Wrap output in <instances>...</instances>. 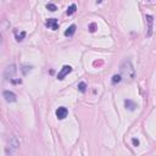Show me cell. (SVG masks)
Instances as JSON below:
<instances>
[{
    "label": "cell",
    "mask_w": 156,
    "mask_h": 156,
    "mask_svg": "<svg viewBox=\"0 0 156 156\" xmlns=\"http://www.w3.org/2000/svg\"><path fill=\"white\" fill-rule=\"evenodd\" d=\"M96 28H98V27H96V23H94V22L89 25V31L91 32V33H94V32L96 31Z\"/></svg>",
    "instance_id": "17"
},
{
    "label": "cell",
    "mask_w": 156,
    "mask_h": 156,
    "mask_svg": "<svg viewBox=\"0 0 156 156\" xmlns=\"http://www.w3.org/2000/svg\"><path fill=\"white\" fill-rule=\"evenodd\" d=\"M76 28H77L76 25H71V26L65 31V35H66V37H72L73 34L76 33Z\"/></svg>",
    "instance_id": "10"
},
{
    "label": "cell",
    "mask_w": 156,
    "mask_h": 156,
    "mask_svg": "<svg viewBox=\"0 0 156 156\" xmlns=\"http://www.w3.org/2000/svg\"><path fill=\"white\" fill-rule=\"evenodd\" d=\"M3 96H4V99H5L6 103H15L16 100H17L16 94L12 93V91H10V90H5V91H4Z\"/></svg>",
    "instance_id": "5"
},
{
    "label": "cell",
    "mask_w": 156,
    "mask_h": 156,
    "mask_svg": "<svg viewBox=\"0 0 156 156\" xmlns=\"http://www.w3.org/2000/svg\"><path fill=\"white\" fill-rule=\"evenodd\" d=\"M32 70V66H23L22 67V73H23V75H27V73H28V71H31Z\"/></svg>",
    "instance_id": "16"
},
{
    "label": "cell",
    "mask_w": 156,
    "mask_h": 156,
    "mask_svg": "<svg viewBox=\"0 0 156 156\" xmlns=\"http://www.w3.org/2000/svg\"><path fill=\"white\" fill-rule=\"evenodd\" d=\"M122 81V77H121V75H115L113 77H112V79H111V82H112V84H116V83H120V82Z\"/></svg>",
    "instance_id": "13"
},
{
    "label": "cell",
    "mask_w": 156,
    "mask_h": 156,
    "mask_svg": "<svg viewBox=\"0 0 156 156\" xmlns=\"http://www.w3.org/2000/svg\"><path fill=\"white\" fill-rule=\"evenodd\" d=\"M72 72V67L71 66H68V65H65L62 68H61V71L59 72V75H57V79L59 81H62V79H65V77L68 75V73H71Z\"/></svg>",
    "instance_id": "4"
},
{
    "label": "cell",
    "mask_w": 156,
    "mask_h": 156,
    "mask_svg": "<svg viewBox=\"0 0 156 156\" xmlns=\"http://www.w3.org/2000/svg\"><path fill=\"white\" fill-rule=\"evenodd\" d=\"M125 106H126V109L129 110V111H134L137 107V104L134 101H132V100H125Z\"/></svg>",
    "instance_id": "9"
},
{
    "label": "cell",
    "mask_w": 156,
    "mask_h": 156,
    "mask_svg": "<svg viewBox=\"0 0 156 156\" xmlns=\"http://www.w3.org/2000/svg\"><path fill=\"white\" fill-rule=\"evenodd\" d=\"M47 9H48V10L49 11H56L57 10V7H56V5H54V4H48V5H47Z\"/></svg>",
    "instance_id": "15"
},
{
    "label": "cell",
    "mask_w": 156,
    "mask_h": 156,
    "mask_svg": "<svg viewBox=\"0 0 156 156\" xmlns=\"http://www.w3.org/2000/svg\"><path fill=\"white\" fill-rule=\"evenodd\" d=\"M1 43H3V35L0 34V44H1Z\"/></svg>",
    "instance_id": "20"
},
{
    "label": "cell",
    "mask_w": 156,
    "mask_h": 156,
    "mask_svg": "<svg viewBox=\"0 0 156 156\" xmlns=\"http://www.w3.org/2000/svg\"><path fill=\"white\" fill-rule=\"evenodd\" d=\"M87 88H88V87H87L85 82H81V83L78 84V90H79L81 93H85V91H87Z\"/></svg>",
    "instance_id": "12"
},
{
    "label": "cell",
    "mask_w": 156,
    "mask_h": 156,
    "mask_svg": "<svg viewBox=\"0 0 156 156\" xmlns=\"http://www.w3.org/2000/svg\"><path fill=\"white\" fill-rule=\"evenodd\" d=\"M120 71L122 79H126L127 82H132L135 78V70L131 60H127V59L123 60L120 66Z\"/></svg>",
    "instance_id": "1"
},
{
    "label": "cell",
    "mask_w": 156,
    "mask_h": 156,
    "mask_svg": "<svg viewBox=\"0 0 156 156\" xmlns=\"http://www.w3.org/2000/svg\"><path fill=\"white\" fill-rule=\"evenodd\" d=\"M132 144L134 145V146H139V140L137 139V138H133L132 139Z\"/></svg>",
    "instance_id": "18"
},
{
    "label": "cell",
    "mask_w": 156,
    "mask_h": 156,
    "mask_svg": "<svg viewBox=\"0 0 156 156\" xmlns=\"http://www.w3.org/2000/svg\"><path fill=\"white\" fill-rule=\"evenodd\" d=\"M25 37H26V32H21L18 35H16V40H17V42H22Z\"/></svg>",
    "instance_id": "14"
},
{
    "label": "cell",
    "mask_w": 156,
    "mask_h": 156,
    "mask_svg": "<svg viewBox=\"0 0 156 156\" xmlns=\"http://www.w3.org/2000/svg\"><path fill=\"white\" fill-rule=\"evenodd\" d=\"M77 11V6H76V4H72V5H70L67 7V10H66V15H68V16H71V15H73Z\"/></svg>",
    "instance_id": "11"
},
{
    "label": "cell",
    "mask_w": 156,
    "mask_h": 156,
    "mask_svg": "<svg viewBox=\"0 0 156 156\" xmlns=\"http://www.w3.org/2000/svg\"><path fill=\"white\" fill-rule=\"evenodd\" d=\"M11 82H12V83H21L22 81H21V79H12Z\"/></svg>",
    "instance_id": "19"
},
{
    "label": "cell",
    "mask_w": 156,
    "mask_h": 156,
    "mask_svg": "<svg viewBox=\"0 0 156 156\" xmlns=\"http://www.w3.org/2000/svg\"><path fill=\"white\" fill-rule=\"evenodd\" d=\"M18 148H20V140H18V138L16 135H12L10 138V140H9V146L6 149V153L7 154H13Z\"/></svg>",
    "instance_id": "3"
},
{
    "label": "cell",
    "mask_w": 156,
    "mask_h": 156,
    "mask_svg": "<svg viewBox=\"0 0 156 156\" xmlns=\"http://www.w3.org/2000/svg\"><path fill=\"white\" fill-rule=\"evenodd\" d=\"M56 117H57V120H65V118L67 117V115H68V110L65 107V106H61V107H59L56 110Z\"/></svg>",
    "instance_id": "6"
},
{
    "label": "cell",
    "mask_w": 156,
    "mask_h": 156,
    "mask_svg": "<svg viewBox=\"0 0 156 156\" xmlns=\"http://www.w3.org/2000/svg\"><path fill=\"white\" fill-rule=\"evenodd\" d=\"M146 23H148V37L153 34V29H154V17L151 15H146Z\"/></svg>",
    "instance_id": "8"
},
{
    "label": "cell",
    "mask_w": 156,
    "mask_h": 156,
    "mask_svg": "<svg viewBox=\"0 0 156 156\" xmlns=\"http://www.w3.org/2000/svg\"><path fill=\"white\" fill-rule=\"evenodd\" d=\"M45 26H47L48 28L53 29V31L59 29V22H57L56 18H49V20L45 22Z\"/></svg>",
    "instance_id": "7"
},
{
    "label": "cell",
    "mask_w": 156,
    "mask_h": 156,
    "mask_svg": "<svg viewBox=\"0 0 156 156\" xmlns=\"http://www.w3.org/2000/svg\"><path fill=\"white\" fill-rule=\"evenodd\" d=\"M101 1H103V0H96V3H98V4H100Z\"/></svg>",
    "instance_id": "21"
},
{
    "label": "cell",
    "mask_w": 156,
    "mask_h": 156,
    "mask_svg": "<svg viewBox=\"0 0 156 156\" xmlns=\"http://www.w3.org/2000/svg\"><path fill=\"white\" fill-rule=\"evenodd\" d=\"M16 73H17V67H16L15 63H11V65H9L5 68V71H4V77H5L6 81H10L11 82L13 78H15Z\"/></svg>",
    "instance_id": "2"
}]
</instances>
